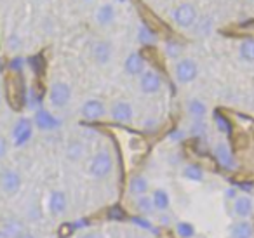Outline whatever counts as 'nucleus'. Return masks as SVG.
Returning <instances> with one entry per match:
<instances>
[{"label": "nucleus", "mask_w": 254, "mask_h": 238, "mask_svg": "<svg viewBox=\"0 0 254 238\" xmlns=\"http://www.w3.org/2000/svg\"><path fill=\"white\" fill-rule=\"evenodd\" d=\"M0 238H4V237H2V233H0Z\"/></svg>", "instance_id": "a18cd8bd"}, {"label": "nucleus", "mask_w": 254, "mask_h": 238, "mask_svg": "<svg viewBox=\"0 0 254 238\" xmlns=\"http://www.w3.org/2000/svg\"><path fill=\"white\" fill-rule=\"evenodd\" d=\"M18 37H11V39H9V49L11 51H16L18 49Z\"/></svg>", "instance_id": "58836bf2"}, {"label": "nucleus", "mask_w": 254, "mask_h": 238, "mask_svg": "<svg viewBox=\"0 0 254 238\" xmlns=\"http://www.w3.org/2000/svg\"><path fill=\"white\" fill-rule=\"evenodd\" d=\"M230 237L232 238H253L254 237V228L249 221L242 219L235 223L230 230Z\"/></svg>", "instance_id": "412c9836"}, {"label": "nucleus", "mask_w": 254, "mask_h": 238, "mask_svg": "<svg viewBox=\"0 0 254 238\" xmlns=\"http://www.w3.org/2000/svg\"><path fill=\"white\" fill-rule=\"evenodd\" d=\"M138 11L139 14L143 16V25L146 26L148 30H152L153 33H166L167 32V26L162 19L157 18V14L153 11H150L148 7H143L141 4L138 5Z\"/></svg>", "instance_id": "1a4fd4ad"}, {"label": "nucleus", "mask_w": 254, "mask_h": 238, "mask_svg": "<svg viewBox=\"0 0 254 238\" xmlns=\"http://www.w3.org/2000/svg\"><path fill=\"white\" fill-rule=\"evenodd\" d=\"M139 89L145 94H157L162 89V77L153 70L143 71L139 75Z\"/></svg>", "instance_id": "6e6552de"}, {"label": "nucleus", "mask_w": 254, "mask_h": 238, "mask_svg": "<svg viewBox=\"0 0 254 238\" xmlns=\"http://www.w3.org/2000/svg\"><path fill=\"white\" fill-rule=\"evenodd\" d=\"M18 238H35V237H33L32 233H26V231H25V233H23V235H19Z\"/></svg>", "instance_id": "79ce46f5"}, {"label": "nucleus", "mask_w": 254, "mask_h": 238, "mask_svg": "<svg viewBox=\"0 0 254 238\" xmlns=\"http://www.w3.org/2000/svg\"><path fill=\"white\" fill-rule=\"evenodd\" d=\"M78 238H98V237H96V233H84V235H80Z\"/></svg>", "instance_id": "a19ab883"}, {"label": "nucleus", "mask_w": 254, "mask_h": 238, "mask_svg": "<svg viewBox=\"0 0 254 238\" xmlns=\"http://www.w3.org/2000/svg\"><path fill=\"white\" fill-rule=\"evenodd\" d=\"M23 64H25V60H23V58H14V60L9 63V66H11L12 71H21Z\"/></svg>", "instance_id": "f704fd0d"}, {"label": "nucleus", "mask_w": 254, "mask_h": 238, "mask_svg": "<svg viewBox=\"0 0 254 238\" xmlns=\"http://www.w3.org/2000/svg\"><path fill=\"white\" fill-rule=\"evenodd\" d=\"M205 123L200 122V120H197V122L193 123V127H191V134H195V136H204L205 134Z\"/></svg>", "instance_id": "473e14b6"}, {"label": "nucleus", "mask_w": 254, "mask_h": 238, "mask_svg": "<svg viewBox=\"0 0 254 238\" xmlns=\"http://www.w3.org/2000/svg\"><path fill=\"white\" fill-rule=\"evenodd\" d=\"M71 99V89L64 82H54L49 89V103L54 108H64Z\"/></svg>", "instance_id": "423d86ee"}, {"label": "nucleus", "mask_w": 254, "mask_h": 238, "mask_svg": "<svg viewBox=\"0 0 254 238\" xmlns=\"http://www.w3.org/2000/svg\"><path fill=\"white\" fill-rule=\"evenodd\" d=\"M176 233L180 235L181 238H193L195 230L190 223H178L176 226Z\"/></svg>", "instance_id": "c85d7f7f"}, {"label": "nucleus", "mask_w": 254, "mask_h": 238, "mask_svg": "<svg viewBox=\"0 0 254 238\" xmlns=\"http://www.w3.org/2000/svg\"><path fill=\"white\" fill-rule=\"evenodd\" d=\"M110 115L115 122L129 123L134 117V112H132V106L127 101H115L110 108Z\"/></svg>", "instance_id": "9b49d317"}, {"label": "nucleus", "mask_w": 254, "mask_h": 238, "mask_svg": "<svg viewBox=\"0 0 254 238\" xmlns=\"http://www.w3.org/2000/svg\"><path fill=\"white\" fill-rule=\"evenodd\" d=\"M166 51H167V56L169 58H178L181 54V46L169 40V42L166 44Z\"/></svg>", "instance_id": "7c9ffc66"}, {"label": "nucleus", "mask_w": 254, "mask_h": 238, "mask_svg": "<svg viewBox=\"0 0 254 238\" xmlns=\"http://www.w3.org/2000/svg\"><path fill=\"white\" fill-rule=\"evenodd\" d=\"M94 18L99 26H110L115 21V9H113L112 4H103L98 7Z\"/></svg>", "instance_id": "6ab92c4d"}, {"label": "nucleus", "mask_w": 254, "mask_h": 238, "mask_svg": "<svg viewBox=\"0 0 254 238\" xmlns=\"http://www.w3.org/2000/svg\"><path fill=\"white\" fill-rule=\"evenodd\" d=\"M174 77L180 84H190L198 77V66L191 58H183L174 66Z\"/></svg>", "instance_id": "7ed1b4c3"}, {"label": "nucleus", "mask_w": 254, "mask_h": 238, "mask_svg": "<svg viewBox=\"0 0 254 238\" xmlns=\"http://www.w3.org/2000/svg\"><path fill=\"white\" fill-rule=\"evenodd\" d=\"M112 54H113V49H112V46H110V42H106V40H98V42H94V46H92V58H94L96 63L101 64V66L110 63Z\"/></svg>", "instance_id": "dca6fc26"}, {"label": "nucleus", "mask_w": 254, "mask_h": 238, "mask_svg": "<svg viewBox=\"0 0 254 238\" xmlns=\"http://www.w3.org/2000/svg\"><path fill=\"white\" fill-rule=\"evenodd\" d=\"M47 207H49V212L53 214L54 217L63 216V214L66 212V207H68L66 195H64L63 191H60V189H54V191H51Z\"/></svg>", "instance_id": "f8f14e48"}, {"label": "nucleus", "mask_w": 254, "mask_h": 238, "mask_svg": "<svg viewBox=\"0 0 254 238\" xmlns=\"http://www.w3.org/2000/svg\"><path fill=\"white\" fill-rule=\"evenodd\" d=\"M0 188L5 195L14 196L21 189V176L14 169H5L0 174Z\"/></svg>", "instance_id": "0eeeda50"}, {"label": "nucleus", "mask_w": 254, "mask_h": 238, "mask_svg": "<svg viewBox=\"0 0 254 238\" xmlns=\"http://www.w3.org/2000/svg\"><path fill=\"white\" fill-rule=\"evenodd\" d=\"M110 217L120 221V219H124V212L120 210V207H112V209H110Z\"/></svg>", "instance_id": "c9c22d12"}, {"label": "nucleus", "mask_w": 254, "mask_h": 238, "mask_svg": "<svg viewBox=\"0 0 254 238\" xmlns=\"http://www.w3.org/2000/svg\"><path fill=\"white\" fill-rule=\"evenodd\" d=\"M4 92L7 105L16 112H21L26 105V85L21 71L9 70L4 75Z\"/></svg>", "instance_id": "f257e3e1"}, {"label": "nucleus", "mask_w": 254, "mask_h": 238, "mask_svg": "<svg viewBox=\"0 0 254 238\" xmlns=\"http://www.w3.org/2000/svg\"><path fill=\"white\" fill-rule=\"evenodd\" d=\"M239 56L246 63H254V39H247L240 44Z\"/></svg>", "instance_id": "5701e85b"}, {"label": "nucleus", "mask_w": 254, "mask_h": 238, "mask_svg": "<svg viewBox=\"0 0 254 238\" xmlns=\"http://www.w3.org/2000/svg\"><path fill=\"white\" fill-rule=\"evenodd\" d=\"M173 21L183 30L191 28V26L195 25V21H197V11H195L193 5L188 4V2L180 4L173 11Z\"/></svg>", "instance_id": "20e7f679"}, {"label": "nucleus", "mask_w": 254, "mask_h": 238, "mask_svg": "<svg viewBox=\"0 0 254 238\" xmlns=\"http://www.w3.org/2000/svg\"><path fill=\"white\" fill-rule=\"evenodd\" d=\"M7 141H5V137L0 136V158H4L5 155H7Z\"/></svg>", "instance_id": "e433bc0d"}, {"label": "nucleus", "mask_w": 254, "mask_h": 238, "mask_svg": "<svg viewBox=\"0 0 254 238\" xmlns=\"http://www.w3.org/2000/svg\"><path fill=\"white\" fill-rule=\"evenodd\" d=\"M159 224H162V226H167V224H169V216H160L159 217Z\"/></svg>", "instance_id": "ea45409f"}, {"label": "nucleus", "mask_w": 254, "mask_h": 238, "mask_svg": "<svg viewBox=\"0 0 254 238\" xmlns=\"http://www.w3.org/2000/svg\"><path fill=\"white\" fill-rule=\"evenodd\" d=\"M138 39H139V42H141L145 47H150L153 40H155V33H153L152 30L146 28L145 25H141V28H139V33H138Z\"/></svg>", "instance_id": "cd10ccee"}, {"label": "nucleus", "mask_w": 254, "mask_h": 238, "mask_svg": "<svg viewBox=\"0 0 254 238\" xmlns=\"http://www.w3.org/2000/svg\"><path fill=\"white\" fill-rule=\"evenodd\" d=\"M80 113H82V117H84L85 120H89V122H94V120H99V119H103V117H105L106 108H105V105L99 101V99H87V101L82 105Z\"/></svg>", "instance_id": "9d476101"}, {"label": "nucleus", "mask_w": 254, "mask_h": 238, "mask_svg": "<svg viewBox=\"0 0 254 238\" xmlns=\"http://www.w3.org/2000/svg\"><path fill=\"white\" fill-rule=\"evenodd\" d=\"M84 2H91V0H84Z\"/></svg>", "instance_id": "c03bdc74"}, {"label": "nucleus", "mask_w": 254, "mask_h": 238, "mask_svg": "<svg viewBox=\"0 0 254 238\" xmlns=\"http://www.w3.org/2000/svg\"><path fill=\"white\" fill-rule=\"evenodd\" d=\"M188 113H190L193 119L202 120L205 117V113H207V106H205V103L200 101V99H191V101L188 103Z\"/></svg>", "instance_id": "b1692460"}, {"label": "nucleus", "mask_w": 254, "mask_h": 238, "mask_svg": "<svg viewBox=\"0 0 254 238\" xmlns=\"http://www.w3.org/2000/svg\"><path fill=\"white\" fill-rule=\"evenodd\" d=\"M32 136H33V122L30 119H26V117L19 119L14 123V127H12V143H14V146L18 148L25 146L32 139Z\"/></svg>", "instance_id": "39448f33"}, {"label": "nucleus", "mask_w": 254, "mask_h": 238, "mask_svg": "<svg viewBox=\"0 0 254 238\" xmlns=\"http://www.w3.org/2000/svg\"><path fill=\"white\" fill-rule=\"evenodd\" d=\"M30 64L35 70V73H42L44 66H46V61L42 60V56H35V58H30Z\"/></svg>", "instance_id": "2f4dec72"}, {"label": "nucleus", "mask_w": 254, "mask_h": 238, "mask_svg": "<svg viewBox=\"0 0 254 238\" xmlns=\"http://www.w3.org/2000/svg\"><path fill=\"white\" fill-rule=\"evenodd\" d=\"M113 171V158L108 150H99L98 153L92 157L91 165H89V174L96 179H103L110 176Z\"/></svg>", "instance_id": "f03ea898"}, {"label": "nucleus", "mask_w": 254, "mask_h": 238, "mask_svg": "<svg viewBox=\"0 0 254 238\" xmlns=\"http://www.w3.org/2000/svg\"><path fill=\"white\" fill-rule=\"evenodd\" d=\"M225 196H226V198H230V200H235L239 195H237V189L235 188H228L225 191Z\"/></svg>", "instance_id": "4c0bfd02"}, {"label": "nucleus", "mask_w": 254, "mask_h": 238, "mask_svg": "<svg viewBox=\"0 0 254 238\" xmlns=\"http://www.w3.org/2000/svg\"><path fill=\"white\" fill-rule=\"evenodd\" d=\"M33 122H35L37 129H40V130H54V129H58L61 123L60 120H58L53 113L47 112V110H37L35 117H33Z\"/></svg>", "instance_id": "2eb2a0df"}, {"label": "nucleus", "mask_w": 254, "mask_h": 238, "mask_svg": "<svg viewBox=\"0 0 254 238\" xmlns=\"http://www.w3.org/2000/svg\"><path fill=\"white\" fill-rule=\"evenodd\" d=\"M127 0H117V4H126Z\"/></svg>", "instance_id": "37998d69"}, {"label": "nucleus", "mask_w": 254, "mask_h": 238, "mask_svg": "<svg viewBox=\"0 0 254 238\" xmlns=\"http://www.w3.org/2000/svg\"><path fill=\"white\" fill-rule=\"evenodd\" d=\"M132 223L138 224V226H141V228H145V230H148V231H155V228L152 226V223H150V221H146V219H139V217H132Z\"/></svg>", "instance_id": "72a5a7b5"}, {"label": "nucleus", "mask_w": 254, "mask_h": 238, "mask_svg": "<svg viewBox=\"0 0 254 238\" xmlns=\"http://www.w3.org/2000/svg\"><path fill=\"white\" fill-rule=\"evenodd\" d=\"M233 212H235V216L240 217V219H247V217L254 212L253 198L247 195H239L233 200Z\"/></svg>", "instance_id": "f3484780"}, {"label": "nucleus", "mask_w": 254, "mask_h": 238, "mask_svg": "<svg viewBox=\"0 0 254 238\" xmlns=\"http://www.w3.org/2000/svg\"><path fill=\"white\" fill-rule=\"evenodd\" d=\"M214 157L216 160L219 162V165H221L223 169H228V171H232V169L237 167V162L235 158H233V153L232 150L228 148V144L225 143H218L214 146Z\"/></svg>", "instance_id": "4468645a"}, {"label": "nucleus", "mask_w": 254, "mask_h": 238, "mask_svg": "<svg viewBox=\"0 0 254 238\" xmlns=\"http://www.w3.org/2000/svg\"><path fill=\"white\" fill-rule=\"evenodd\" d=\"M214 122H216V125H218V129L221 130V132L228 134L230 130H232V125H230L228 119H226V117H223L219 112L214 113Z\"/></svg>", "instance_id": "c756f323"}, {"label": "nucleus", "mask_w": 254, "mask_h": 238, "mask_svg": "<svg viewBox=\"0 0 254 238\" xmlns=\"http://www.w3.org/2000/svg\"><path fill=\"white\" fill-rule=\"evenodd\" d=\"M183 176L188 181L198 182L204 179V171H202V167H198L197 164H188V165H185V169H183Z\"/></svg>", "instance_id": "393cba45"}, {"label": "nucleus", "mask_w": 254, "mask_h": 238, "mask_svg": "<svg viewBox=\"0 0 254 238\" xmlns=\"http://www.w3.org/2000/svg\"><path fill=\"white\" fill-rule=\"evenodd\" d=\"M136 209L139 210V214H143V216H152L153 212H155V207H153L152 203V198L150 196H139L138 200H136Z\"/></svg>", "instance_id": "bb28decb"}, {"label": "nucleus", "mask_w": 254, "mask_h": 238, "mask_svg": "<svg viewBox=\"0 0 254 238\" xmlns=\"http://www.w3.org/2000/svg\"><path fill=\"white\" fill-rule=\"evenodd\" d=\"M124 70L129 77H139L145 71V60H143L141 53H131L126 58L124 63Z\"/></svg>", "instance_id": "ddd939ff"}, {"label": "nucleus", "mask_w": 254, "mask_h": 238, "mask_svg": "<svg viewBox=\"0 0 254 238\" xmlns=\"http://www.w3.org/2000/svg\"><path fill=\"white\" fill-rule=\"evenodd\" d=\"M0 233L4 238H18L19 235L25 233L23 230V223L18 219H5L4 224L0 226Z\"/></svg>", "instance_id": "a211bd4d"}, {"label": "nucleus", "mask_w": 254, "mask_h": 238, "mask_svg": "<svg viewBox=\"0 0 254 238\" xmlns=\"http://www.w3.org/2000/svg\"><path fill=\"white\" fill-rule=\"evenodd\" d=\"M148 188H150V182L145 176H134V178L129 181V193L136 198L139 196H145L148 193Z\"/></svg>", "instance_id": "aec40b11"}, {"label": "nucleus", "mask_w": 254, "mask_h": 238, "mask_svg": "<svg viewBox=\"0 0 254 238\" xmlns=\"http://www.w3.org/2000/svg\"><path fill=\"white\" fill-rule=\"evenodd\" d=\"M150 198H152V203H153V207H155V210H159V212H166V210L169 209L171 200L166 189H155Z\"/></svg>", "instance_id": "4be33fe9"}, {"label": "nucleus", "mask_w": 254, "mask_h": 238, "mask_svg": "<svg viewBox=\"0 0 254 238\" xmlns=\"http://www.w3.org/2000/svg\"><path fill=\"white\" fill-rule=\"evenodd\" d=\"M84 151H85V148L80 141H71L66 148V157L70 158L71 162H78L84 157Z\"/></svg>", "instance_id": "a878e982"}]
</instances>
